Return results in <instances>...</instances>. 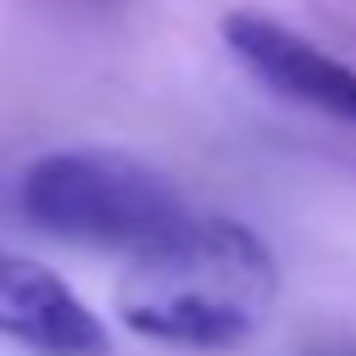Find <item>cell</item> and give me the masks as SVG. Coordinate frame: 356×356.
I'll return each mask as SVG.
<instances>
[{"mask_svg": "<svg viewBox=\"0 0 356 356\" xmlns=\"http://www.w3.org/2000/svg\"><path fill=\"white\" fill-rule=\"evenodd\" d=\"M273 300L278 261L267 239L222 211H195L172 245L128 261L117 284V317L128 334L195 356L250 345L267 328Z\"/></svg>", "mask_w": 356, "mask_h": 356, "instance_id": "obj_1", "label": "cell"}, {"mask_svg": "<svg viewBox=\"0 0 356 356\" xmlns=\"http://www.w3.org/2000/svg\"><path fill=\"white\" fill-rule=\"evenodd\" d=\"M17 211L50 239L122 261L172 245L195 217V206L161 167L111 145H61L33 156L17 178Z\"/></svg>", "mask_w": 356, "mask_h": 356, "instance_id": "obj_2", "label": "cell"}, {"mask_svg": "<svg viewBox=\"0 0 356 356\" xmlns=\"http://www.w3.org/2000/svg\"><path fill=\"white\" fill-rule=\"evenodd\" d=\"M222 44L278 100L356 128V67L328 56L317 39L284 28V22L261 17V11H228L222 17Z\"/></svg>", "mask_w": 356, "mask_h": 356, "instance_id": "obj_3", "label": "cell"}, {"mask_svg": "<svg viewBox=\"0 0 356 356\" xmlns=\"http://www.w3.org/2000/svg\"><path fill=\"white\" fill-rule=\"evenodd\" d=\"M0 339L33 356H111L100 312L44 261L0 245Z\"/></svg>", "mask_w": 356, "mask_h": 356, "instance_id": "obj_4", "label": "cell"}]
</instances>
